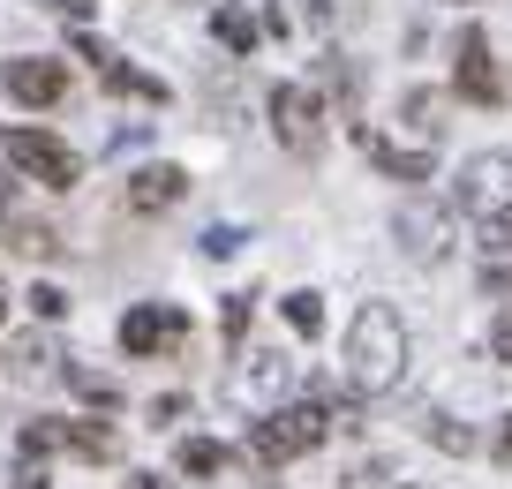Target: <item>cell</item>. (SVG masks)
Returning a JSON list of instances; mask_svg holds the SVG:
<instances>
[{
    "instance_id": "obj_1",
    "label": "cell",
    "mask_w": 512,
    "mask_h": 489,
    "mask_svg": "<svg viewBox=\"0 0 512 489\" xmlns=\"http://www.w3.org/2000/svg\"><path fill=\"white\" fill-rule=\"evenodd\" d=\"M407 377V324L384 301H362L347 324V384L354 399H384V392H400Z\"/></svg>"
},
{
    "instance_id": "obj_2",
    "label": "cell",
    "mask_w": 512,
    "mask_h": 489,
    "mask_svg": "<svg viewBox=\"0 0 512 489\" xmlns=\"http://www.w3.org/2000/svg\"><path fill=\"white\" fill-rule=\"evenodd\" d=\"M324 429H332V414H324L317 399H287V407H272L264 422H249V444H241V452H249L256 467L272 474V467H287V459L317 452Z\"/></svg>"
},
{
    "instance_id": "obj_3",
    "label": "cell",
    "mask_w": 512,
    "mask_h": 489,
    "mask_svg": "<svg viewBox=\"0 0 512 489\" xmlns=\"http://www.w3.org/2000/svg\"><path fill=\"white\" fill-rule=\"evenodd\" d=\"M0 151H8V166H16L23 181H46V189H76V181H83V158L68 151L53 128H8Z\"/></svg>"
},
{
    "instance_id": "obj_4",
    "label": "cell",
    "mask_w": 512,
    "mask_h": 489,
    "mask_svg": "<svg viewBox=\"0 0 512 489\" xmlns=\"http://www.w3.org/2000/svg\"><path fill=\"white\" fill-rule=\"evenodd\" d=\"M181 339H189V309H181V301H136V309L121 316V354L128 362H159Z\"/></svg>"
},
{
    "instance_id": "obj_5",
    "label": "cell",
    "mask_w": 512,
    "mask_h": 489,
    "mask_svg": "<svg viewBox=\"0 0 512 489\" xmlns=\"http://www.w3.org/2000/svg\"><path fill=\"white\" fill-rule=\"evenodd\" d=\"M264 113H272V136L287 143V151L317 158V143H324V98L309 91V83H272Z\"/></svg>"
},
{
    "instance_id": "obj_6",
    "label": "cell",
    "mask_w": 512,
    "mask_h": 489,
    "mask_svg": "<svg viewBox=\"0 0 512 489\" xmlns=\"http://www.w3.org/2000/svg\"><path fill=\"white\" fill-rule=\"evenodd\" d=\"M452 204H460L467 219H497V211L512 204V158H505V151H475V158L460 166Z\"/></svg>"
},
{
    "instance_id": "obj_7",
    "label": "cell",
    "mask_w": 512,
    "mask_h": 489,
    "mask_svg": "<svg viewBox=\"0 0 512 489\" xmlns=\"http://www.w3.org/2000/svg\"><path fill=\"white\" fill-rule=\"evenodd\" d=\"M0 83H8V98H16V106H61V98H68V61L23 53V61L0 68Z\"/></svg>"
},
{
    "instance_id": "obj_8",
    "label": "cell",
    "mask_w": 512,
    "mask_h": 489,
    "mask_svg": "<svg viewBox=\"0 0 512 489\" xmlns=\"http://www.w3.org/2000/svg\"><path fill=\"white\" fill-rule=\"evenodd\" d=\"M392 234H400V249L415 256V264H445V249H452V219L437 204H400Z\"/></svg>"
},
{
    "instance_id": "obj_9",
    "label": "cell",
    "mask_w": 512,
    "mask_h": 489,
    "mask_svg": "<svg viewBox=\"0 0 512 489\" xmlns=\"http://www.w3.org/2000/svg\"><path fill=\"white\" fill-rule=\"evenodd\" d=\"M460 98H467V106H497V98H505V76H497V61H490L482 23L460 31Z\"/></svg>"
},
{
    "instance_id": "obj_10",
    "label": "cell",
    "mask_w": 512,
    "mask_h": 489,
    "mask_svg": "<svg viewBox=\"0 0 512 489\" xmlns=\"http://www.w3.org/2000/svg\"><path fill=\"white\" fill-rule=\"evenodd\" d=\"M181 196H189V174H181V166H136L128 189H121V204L136 211V219H159V211H174Z\"/></svg>"
},
{
    "instance_id": "obj_11",
    "label": "cell",
    "mask_w": 512,
    "mask_h": 489,
    "mask_svg": "<svg viewBox=\"0 0 512 489\" xmlns=\"http://www.w3.org/2000/svg\"><path fill=\"white\" fill-rule=\"evenodd\" d=\"M354 143H362L369 166H377V174H392V181H430V174H437V151H430V143H422V151H400V143L369 136V121H354Z\"/></svg>"
},
{
    "instance_id": "obj_12",
    "label": "cell",
    "mask_w": 512,
    "mask_h": 489,
    "mask_svg": "<svg viewBox=\"0 0 512 489\" xmlns=\"http://www.w3.org/2000/svg\"><path fill=\"white\" fill-rule=\"evenodd\" d=\"M23 437H38L46 452H76V459H113V429L98 422H23Z\"/></svg>"
},
{
    "instance_id": "obj_13",
    "label": "cell",
    "mask_w": 512,
    "mask_h": 489,
    "mask_svg": "<svg viewBox=\"0 0 512 489\" xmlns=\"http://www.w3.org/2000/svg\"><path fill=\"white\" fill-rule=\"evenodd\" d=\"M287 384H294V362L279 347H256L249 362L234 369V399H279Z\"/></svg>"
},
{
    "instance_id": "obj_14",
    "label": "cell",
    "mask_w": 512,
    "mask_h": 489,
    "mask_svg": "<svg viewBox=\"0 0 512 489\" xmlns=\"http://www.w3.org/2000/svg\"><path fill=\"white\" fill-rule=\"evenodd\" d=\"M211 38H219L226 53H241V61H249V53H256V38H264V23H256L249 8H241V0H219V8H211Z\"/></svg>"
},
{
    "instance_id": "obj_15",
    "label": "cell",
    "mask_w": 512,
    "mask_h": 489,
    "mask_svg": "<svg viewBox=\"0 0 512 489\" xmlns=\"http://www.w3.org/2000/svg\"><path fill=\"white\" fill-rule=\"evenodd\" d=\"M8 362H16V384H53L61 377V354H53V339L23 332L16 347H8Z\"/></svg>"
},
{
    "instance_id": "obj_16",
    "label": "cell",
    "mask_w": 512,
    "mask_h": 489,
    "mask_svg": "<svg viewBox=\"0 0 512 489\" xmlns=\"http://www.w3.org/2000/svg\"><path fill=\"white\" fill-rule=\"evenodd\" d=\"M106 91L113 98H136V106H166V83L144 76V68H128V61H106Z\"/></svg>"
},
{
    "instance_id": "obj_17",
    "label": "cell",
    "mask_w": 512,
    "mask_h": 489,
    "mask_svg": "<svg viewBox=\"0 0 512 489\" xmlns=\"http://www.w3.org/2000/svg\"><path fill=\"white\" fill-rule=\"evenodd\" d=\"M400 121L437 151V136H445V98H437V91H407V98H400Z\"/></svg>"
},
{
    "instance_id": "obj_18",
    "label": "cell",
    "mask_w": 512,
    "mask_h": 489,
    "mask_svg": "<svg viewBox=\"0 0 512 489\" xmlns=\"http://www.w3.org/2000/svg\"><path fill=\"white\" fill-rule=\"evenodd\" d=\"M0 219H8V211H0ZM8 249L31 256V264H46V256L61 249V234H53V226H38V219H8Z\"/></svg>"
},
{
    "instance_id": "obj_19",
    "label": "cell",
    "mask_w": 512,
    "mask_h": 489,
    "mask_svg": "<svg viewBox=\"0 0 512 489\" xmlns=\"http://www.w3.org/2000/svg\"><path fill=\"white\" fill-rule=\"evenodd\" d=\"M61 384L83 399V407H113V399H121V384H113L106 369H83V362H68V369H61Z\"/></svg>"
},
{
    "instance_id": "obj_20",
    "label": "cell",
    "mask_w": 512,
    "mask_h": 489,
    "mask_svg": "<svg viewBox=\"0 0 512 489\" xmlns=\"http://www.w3.org/2000/svg\"><path fill=\"white\" fill-rule=\"evenodd\" d=\"M422 437H430L437 452H452V459H467V452H475V429H467V422H452V414H422Z\"/></svg>"
},
{
    "instance_id": "obj_21",
    "label": "cell",
    "mask_w": 512,
    "mask_h": 489,
    "mask_svg": "<svg viewBox=\"0 0 512 489\" xmlns=\"http://www.w3.org/2000/svg\"><path fill=\"white\" fill-rule=\"evenodd\" d=\"M317 76H324V91H332L339 106L354 113V98H362V76H354V61H347V53H324V61H317Z\"/></svg>"
},
{
    "instance_id": "obj_22",
    "label": "cell",
    "mask_w": 512,
    "mask_h": 489,
    "mask_svg": "<svg viewBox=\"0 0 512 489\" xmlns=\"http://www.w3.org/2000/svg\"><path fill=\"white\" fill-rule=\"evenodd\" d=\"M226 459H234V452H226L219 437H189V444H181V474H196V482H211Z\"/></svg>"
},
{
    "instance_id": "obj_23",
    "label": "cell",
    "mask_w": 512,
    "mask_h": 489,
    "mask_svg": "<svg viewBox=\"0 0 512 489\" xmlns=\"http://www.w3.org/2000/svg\"><path fill=\"white\" fill-rule=\"evenodd\" d=\"M287 324L302 339H317L324 332V294H309V286H302V294H287Z\"/></svg>"
},
{
    "instance_id": "obj_24",
    "label": "cell",
    "mask_w": 512,
    "mask_h": 489,
    "mask_svg": "<svg viewBox=\"0 0 512 489\" xmlns=\"http://www.w3.org/2000/svg\"><path fill=\"white\" fill-rule=\"evenodd\" d=\"M249 309H256V294H226L219 324H226V347H234V354H241V339H249Z\"/></svg>"
},
{
    "instance_id": "obj_25",
    "label": "cell",
    "mask_w": 512,
    "mask_h": 489,
    "mask_svg": "<svg viewBox=\"0 0 512 489\" xmlns=\"http://www.w3.org/2000/svg\"><path fill=\"white\" fill-rule=\"evenodd\" d=\"M23 301H31V316H46V324H61V316H68V294H61L53 279H38V286H31Z\"/></svg>"
},
{
    "instance_id": "obj_26",
    "label": "cell",
    "mask_w": 512,
    "mask_h": 489,
    "mask_svg": "<svg viewBox=\"0 0 512 489\" xmlns=\"http://www.w3.org/2000/svg\"><path fill=\"white\" fill-rule=\"evenodd\" d=\"M482 249H490V256H512V204L497 211V219H482Z\"/></svg>"
},
{
    "instance_id": "obj_27",
    "label": "cell",
    "mask_w": 512,
    "mask_h": 489,
    "mask_svg": "<svg viewBox=\"0 0 512 489\" xmlns=\"http://www.w3.org/2000/svg\"><path fill=\"white\" fill-rule=\"evenodd\" d=\"M136 143H151V121H128V128H113V143H106V151H113V158H128Z\"/></svg>"
},
{
    "instance_id": "obj_28",
    "label": "cell",
    "mask_w": 512,
    "mask_h": 489,
    "mask_svg": "<svg viewBox=\"0 0 512 489\" xmlns=\"http://www.w3.org/2000/svg\"><path fill=\"white\" fill-rule=\"evenodd\" d=\"M234 249H241L234 226H204V256H234Z\"/></svg>"
},
{
    "instance_id": "obj_29",
    "label": "cell",
    "mask_w": 512,
    "mask_h": 489,
    "mask_svg": "<svg viewBox=\"0 0 512 489\" xmlns=\"http://www.w3.org/2000/svg\"><path fill=\"white\" fill-rule=\"evenodd\" d=\"M482 294H512V264H482Z\"/></svg>"
},
{
    "instance_id": "obj_30",
    "label": "cell",
    "mask_w": 512,
    "mask_h": 489,
    "mask_svg": "<svg viewBox=\"0 0 512 489\" xmlns=\"http://www.w3.org/2000/svg\"><path fill=\"white\" fill-rule=\"evenodd\" d=\"M38 8H46V16H68V23L91 16V0H38Z\"/></svg>"
},
{
    "instance_id": "obj_31",
    "label": "cell",
    "mask_w": 512,
    "mask_h": 489,
    "mask_svg": "<svg viewBox=\"0 0 512 489\" xmlns=\"http://www.w3.org/2000/svg\"><path fill=\"white\" fill-rule=\"evenodd\" d=\"M490 459H497V467H512V414L497 422V437H490Z\"/></svg>"
},
{
    "instance_id": "obj_32",
    "label": "cell",
    "mask_w": 512,
    "mask_h": 489,
    "mask_svg": "<svg viewBox=\"0 0 512 489\" xmlns=\"http://www.w3.org/2000/svg\"><path fill=\"white\" fill-rule=\"evenodd\" d=\"M181 407H189V399H181V392H166V399H151V422H159V429H166V422H174V414H181Z\"/></svg>"
},
{
    "instance_id": "obj_33",
    "label": "cell",
    "mask_w": 512,
    "mask_h": 489,
    "mask_svg": "<svg viewBox=\"0 0 512 489\" xmlns=\"http://www.w3.org/2000/svg\"><path fill=\"white\" fill-rule=\"evenodd\" d=\"M490 354H497V362L512 369V316H505V324H497V332H490Z\"/></svg>"
},
{
    "instance_id": "obj_34",
    "label": "cell",
    "mask_w": 512,
    "mask_h": 489,
    "mask_svg": "<svg viewBox=\"0 0 512 489\" xmlns=\"http://www.w3.org/2000/svg\"><path fill=\"white\" fill-rule=\"evenodd\" d=\"M302 16L309 23H332V0H302Z\"/></svg>"
},
{
    "instance_id": "obj_35",
    "label": "cell",
    "mask_w": 512,
    "mask_h": 489,
    "mask_svg": "<svg viewBox=\"0 0 512 489\" xmlns=\"http://www.w3.org/2000/svg\"><path fill=\"white\" fill-rule=\"evenodd\" d=\"M128 489H174L166 474H128Z\"/></svg>"
},
{
    "instance_id": "obj_36",
    "label": "cell",
    "mask_w": 512,
    "mask_h": 489,
    "mask_svg": "<svg viewBox=\"0 0 512 489\" xmlns=\"http://www.w3.org/2000/svg\"><path fill=\"white\" fill-rule=\"evenodd\" d=\"M0 316H8V286H0Z\"/></svg>"
}]
</instances>
